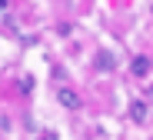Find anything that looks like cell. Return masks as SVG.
Instances as JSON below:
<instances>
[{
  "instance_id": "cell-4",
  "label": "cell",
  "mask_w": 153,
  "mask_h": 140,
  "mask_svg": "<svg viewBox=\"0 0 153 140\" xmlns=\"http://www.w3.org/2000/svg\"><path fill=\"white\" fill-rule=\"evenodd\" d=\"M113 57H110V53H100V57H97V70H113Z\"/></svg>"
},
{
  "instance_id": "cell-3",
  "label": "cell",
  "mask_w": 153,
  "mask_h": 140,
  "mask_svg": "<svg viewBox=\"0 0 153 140\" xmlns=\"http://www.w3.org/2000/svg\"><path fill=\"white\" fill-rule=\"evenodd\" d=\"M130 117H133L137 124H146V120H150V107H146L143 100H133V103H130Z\"/></svg>"
},
{
  "instance_id": "cell-1",
  "label": "cell",
  "mask_w": 153,
  "mask_h": 140,
  "mask_svg": "<svg viewBox=\"0 0 153 140\" xmlns=\"http://www.w3.org/2000/svg\"><path fill=\"white\" fill-rule=\"evenodd\" d=\"M130 73H133V77H140V80H143V77H150V57H146V53H137V57L130 60Z\"/></svg>"
},
{
  "instance_id": "cell-5",
  "label": "cell",
  "mask_w": 153,
  "mask_h": 140,
  "mask_svg": "<svg viewBox=\"0 0 153 140\" xmlns=\"http://www.w3.org/2000/svg\"><path fill=\"white\" fill-rule=\"evenodd\" d=\"M37 140H60V137H57V133H53V130H43V133H40V137H37Z\"/></svg>"
},
{
  "instance_id": "cell-2",
  "label": "cell",
  "mask_w": 153,
  "mask_h": 140,
  "mask_svg": "<svg viewBox=\"0 0 153 140\" xmlns=\"http://www.w3.org/2000/svg\"><path fill=\"white\" fill-rule=\"evenodd\" d=\"M57 100H60V107H67V110H80V97H76L70 87H60V90H57Z\"/></svg>"
}]
</instances>
